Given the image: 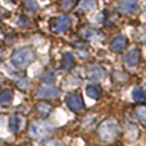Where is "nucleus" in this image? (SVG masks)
<instances>
[{"label":"nucleus","instance_id":"nucleus-1","mask_svg":"<svg viewBox=\"0 0 146 146\" xmlns=\"http://www.w3.org/2000/svg\"><path fill=\"white\" fill-rule=\"evenodd\" d=\"M36 58V53L32 48H21L17 49L14 53L12 54L10 62L12 64L18 69H23L28 67Z\"/></svg>","mask_w":146,"mask_h":146},{"label":"nucleus","instance_id":"nucleus-2","mask_svg":"<svg viewBox=\"0 0 146 146\" xmlns=\"http://www.w3.org/2000/svg\"><path fill=\"white\" fill-rule=\"evenodd\" d=\"M98 133L101 140L106 142H113L121 135V127L115 119H106L99 126Z\"/></svg>","mask_w":146,"mask_h":146},{"label":"nucleus","instance_id":"nucleus-3","mask_svg":"<svg viewBox=\"0 0 146 146\" xmlns=\"http://www.w3.org/2000/svg\"><path fill=\"white\" fill-rule=\"evenodd\" d=\"M55 129L54 124H51L48 121H36L31 124L30 127V135L32 139L35 140H44L45 137H48L49 135H51Z\"/></svg>","mask_w":146,"mask_h":146},{"label":"nucleus","instance_id":"nucleus-4","mask_svg":"<svg viewBox=\"0 0 146 146\" xmlns=\"http://www.w3.org/2000/svg\"><path fill=\"white\" fill-rule=\"evenodd\" d=\"M72 25V19L68 15H60V17L55 18V19L51 22V30L56 33H64L69 30Z\"/></svg>","mask_w":146,"mask_h":146},{"label":"nucleus","instance_id":"nucleus-5","mask_svg":"<svg viewBox=\"0 0 146 146\" xmlns=\"http://www.w3.org/2000/svg\"><path fill=\"white\" fill-rule=\"evenodd\" d=\"M67 105L71 109L73 113H81L85 110V103L82 100V96L77 95V94H71L67 96Z\"/></svg>","mask_w":146,"mask_h":146},{"label":"nucleus","instance_id":"nucleus-6","mask_svg":"<svg viewBox=\"0 0 146 146\" xmlns=\"http://www.w3.org/2000/svg\"><path fill=\"white\" fill-rule=\"evenodd\" d=\"M60 95V90L55 86H42L37 90V96L40 99H54Z\"/></svg>","mask_w":146,"mask_h":146},{"label":"nucleus","instance_id":"nucleus-7","mask_svg":"<svg viewBox=\"0 0 146 146\" xmlns=\"http://www.w3.org/2000/svg\"><path fill=\"white\" fill-rule=\"evenodd\" d=\"M127 45H128V38L126 36H118L110 42V50L117 54L123 53L126 50Z\"/></svg>","mask_w":146,"mask_h":146},{"label":"nucleus","instance_id":"nucleus-8","mask_svg":"<svg viewBox=\"0 0 146 146\" xmlns=\"http://www.w3.org/2000/svg\"><path fill=\"white\" fill-rule=\"evenodd\" d=\"M140 60H141V53L137 48L129 50L124 56V63L128 67H136L140 63Z\"/></svg>","mask_w":146,"mask_h":146},{"label":"nucleus","instance_id":"nucleus-9","mask_svg":"<svg viewBox=\"0 0 146 146\" xmlns=\"http://www.w3.org/2000/svg\"><path fill=\"white\" fill-rule=\"evenodd\" d=\"M119 7H121L123 13L133 14V13L137 12V9H139V3H137V0H122Z\"/></svg>","mask_w":146,"mask_h":146},{"label":"nucleus","instance_id":"nucleus-10","mask_svg":"<svg viewBox=\"0 0 146 146\" xmlns=\"http://www.w3.org/2000/svg\"><path fill=\"white\" fill-rule=\"evenodd\" d=\"M23 123H25V121H23L21 117H18V115L12 117V118H10V121H9V129H10V132H12V133H18V132H19V129L22 128Z\"/></svg>","mask_w":146,"mask_h":146},{"label":"nucleus","instance_id":"nucleus-11","mask_svg":"<svg viewBox=\"0 0 146 146\" xmlns=\"http://www.w3.org/2000/svg\"><path fill=\"white\" fill-rule=\"evenodd\" d=\"M86 94H87L88 98L94 99V100H98L101 96V88H100V86L92 83V85H88L86 87Z\"/></svg>","mask_w":146,"mask_h":146},{"label":"nucleus","instance_id":"nucleus-12","mask_svg":"<svg viewBox=\"0 0 146 146\" xmlns=\"http://www.w3.org/2000/svg\"><path fill=\"white\" fill-rule=\"evenodd\" d=\"M37 111L41 117L45 118V117H48V115L51 114V111H53V106L48 103H40L37 105Z\"/></svg>","mask_w":146,"mask_h":146},{"label":"nucleus","instance_id":"nucleus-13","mask_svg":"<svg viewBox=\"0 0 146 146\" xmlns=\"http://www.w3.org/2000/svg\"><path fill=\"white\" fill-rule=\"evenodd\" d=\"M13 100V91L12 90H5L0 94V104L1 105H9Z\"/></svg>","mask_w":146,"mask_h":146},{"label":"nucleus","instance_id":"nucleus-14","mask_svg":"<svg viewBox=\"0 0 146 146\" xmlns=\"http://www.w3.org/2000/svg\"><path fill=\"white\" fill-rule=\"evenodd\" d=\"M132 99L137 103H142L145 100V91L141 87H135L132 91Z\"/></svg>","mask_w":146,"mask_h":146},{"label":"nucleus","instance_id":"nucleus-15","mask_svg":"<svg viewBox=\"0 0 146 146\" xmlns=\"http://www.w3.org/2000/svg\"><path fill=\"white\" fill-rule=\"evenodd\" d=\"M73 64H74V58H73V55L71 53H66L63 56V68L66 69V71H69L73 67Z\"/></svg>","mask_w":146,"mask_h":146},{"label":"nucleus","instance_id":"nucleus-16","mask_svg":"<svg viewBox=\"0 0 146 146\" xmlns=\"http://www.w3.org/2000/svg\"><path fill=\"white\" fill-rule=\"evenodd\" d=\"M80 7L82 8L83 10L88 12V10H94L96 8V1L95 0H82L80 4Z\"/></svg>","mask_w":146,"mask_h":146},{"label":"nucleus","instance_id":"nucleus-17","mask_svg":"<svg viewBox=\"0 0 146 146\" xmlns=\"http://www.w3.org/2000/svg\"><path fill=\"white\" fill-rule=\"evenodd\" d=\"M83 36H85L86 38H90V40H100V38H101L100 32H98V31H95V30H86V31H83Z\"/></svg>","mask_w":146,"mask_h":146},{"label":"nucleus","instance_id":"nucleus-18","mask_svg":"<svg viewBox=\"0 0 146 146\" xmlns=\"http://www.w3.org/2000/svg\"><path fill=\"white\" fill-rule=\"evenodd\" d=\"M23 4H25L26 9L30 10V12H35V10H37V8H38L36 0H23Z\"/></svg>","mask_w":146,"mask_h":146},{"label":"nucleus","instance_id":"nucleus-19","mask_svg":"<svg viewBox=\"0 0 146 146\" xmlns=\"http://www.w3.org/2000/svg\"><path fill=\"white\" fill-rule=\"evenodd\" d=\"M77 1L78 0H63V3H62V9L68 12V10L73 9V7L77 4Z\"/></svg>","mask_w":146,"mask_h":146},{"label":"nucleus","instance_id":"nucleus-20","mask_svg":"<svg viewBox=\"0 0 146 146\" xmlns=\"http://www.w3.org/2000/svg\"><path fill=\"white\" fill-rule=\"evenodd\" d=\"M98 73H99V74H104V71L100 68V67H92V68H91V71H90V77L91 78H95V80H101V78L98 76Z\"/></svg>","mask_w":146,"mask_h":146},{"label":"nucleus","instance_id":"nucleus-21","mask_svg":"<svg viewBox=\"0 0 146 146\" xmlns=\"http://www.w3.org/2000/svg\"><path fill=\"white\" fill-rule=\"evenodd\" d=\"M146 108L145 106H140L139 109L136 110V115L140 118V121H141V123H145V121H146Z\"/></svg>","mask_w":146,"mask_h":146},{"label":"nucleus","instance_id":"nucleus-22","mask_svg":"<svg viewBox=\"0 0 146 146\" xmlns=\"http://www.w3.org/2000/svg\"><path fill=\"white\" fill-rule=\"evenodd\" d=\"M54 78H55V76H54L53 73H46L45 77H42V81H45V82L50 83V82H53V81H54Z\"/></svg>","mask_w":146,"mask_h":146},{"label":"nucleus","instance_id":"nucleus-23","mask_svg":"<svg viewBox=\"0 0 146 146\" xmlns=\"http://www.w3.org/2000/svg\"><path fill=\"white\" fill-rule=\"evenodd\" d=\"M42 146H64L63 144H62L60 141H55V140H53V141H48L45 142Z\"/></svg>","mask_w":146,"mask_h":146},{"label":"nucleus","instance_id":"nucleus-24","mask_svg":"<svg viewBox=\"0 0 146 146\" xmlns=\"http://www.w3.org/2000/svg\"><path fill=\"white\" fill-rule=\"evenodd\" d=\"M23 22L26 23V26H28V23H30V21H28V18H27V17H23V15H21V17H19V19H18V25H19V26H22V25H23Z\"/></svg>","mask_w":146,"mask_h":146}]
</instances>
